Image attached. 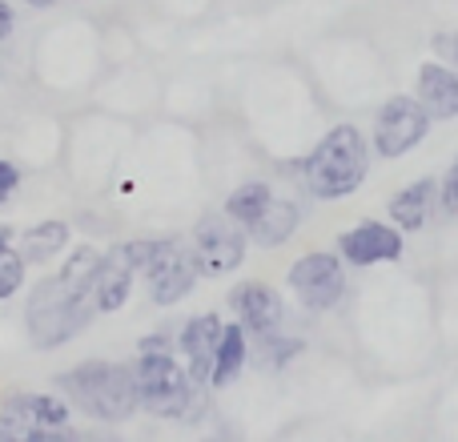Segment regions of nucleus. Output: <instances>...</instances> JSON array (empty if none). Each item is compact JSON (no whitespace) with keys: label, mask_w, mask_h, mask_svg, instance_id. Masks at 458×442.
Wrapping results in <instances>:
<instances>
[{"label":"nucleus","mask_w":458,"mask_h":442,"mask_svg":"<svg viewBox=\"0 0 458 442\" xmlns=\"http://www.w3.org/2000/svg\"><path fill=\"white\" fill-rule=\"evenodd\" d=\"M105 253L93 245H77L61 261V274H48L32 285L29 306H24V326L37 350H56L69 338H77L97 318L93 302V277Z\"/></svg>","instance_id":"nucleus-1"},{"label":"nucleus","mask_w":458,"mask_h":442,"mask_svg":"<svg viewBox=\"0 0 458 442\" xmlns=\"http://www.w3.org/2000/svg\"><path fill=\"white\" fill-rule=\"evenodd\" d=\"M366 177H370V149L354 125H334L301 157V182H306L310 198L318 201L354 198L366 185Z\"/></svg>","instance_id":"nucleus-2"},{"label":"nucleus","mask_w":458,"mask_h":442,"mask_svg":"<svg viewBox=\"0 0 458 442\" xmlns=\"http://www.w3.org/2000/svg\"><path fill=\"white\" fill-rule=\"evenodd\" d=\"M56 387L93 422H129L141 411L133 366H121V362H105V358L81 362L72 370L56 374Z\"/></svg>","instance_id":"nucleus-3"},{"label":"nucleus","mask_w":458,"mask_h":442,"mask_svg":"<svg viewBox=\"0 0 458 442\" xmlns=\"http://www.w3.org/2000/svg\"><path fill=\"white\" fill-rule=\"evenodd\" d=\"M133 378L141 411H149L153 419H190V411L198 406V382L174 358V350L141 354L133 366Z\"/></svg>","instance_id":"nucleus-4"},{"label":"nucleus","mask_w":458,"mask_h":442,"mask_svg":"<svg viewBox=\"0 0 458 442\" xmlns=\"http://www.w3.org/2000/svg\"><path fill=\"white\" fill-rule=\"evenodd\" d=\"M430 113L422 109V101L414 93H394L382 101V109L374 113V129H370V145L378 157H406L414 145L427 141L430 133Z\"/></svg>","instance_id":"nucleus-5"},{"label":"nucleus","mask_w":458,"mask_h":442,"mask_svg":"<svg viewBox=\"0 0 458 442\" xmlns=\"http://www.w3.org/2000/svg\"><path fill=\"white\" fill-rule=\"evenodd\" d=\"M285 285L293 290V298L310 310V314H326L346 298V266L338 253L330 250H314L301 253L285 274Z\"/></svg>","instance_id":"nucleus-6"},{"label":"nucleus","mask_w":458,"mask_h":442,"mask_svg":"<svg viewBox=\"0 0 458 442\" xmlns=\"http://www.w3.org/2000/svg\"><path fill=\"white\" fill-rule=\"evenodd\" d=\"M193 261L206 277H229L245 266V250H250V234L237 225L229 214H209L193 225Z\"/></svg>","instance_id":"nucleus-7"},{"label":"nucleus","mask_w":458,"mask_h":442,"mask_svg":"<svg viewBox=\"0 0 458 442\" xmlns=\"http://www.w3.org/2000/svg\"><path fill=\"white\" fill-rule=\"evenodd\" d=\"M141 274H145V285H149V298L157 306H177V302H185L193 293L201 269L193 261V250H185L177 237H165Z\"/></svg>","instance_id":"nucleus-8"},{"label":"nucleus","mask_w":458,"mask_h":442,"mask_svg":"<svg viewBox=\"0 0 458 442\" xmlns=\"http://www.w3.org/2000/svg\"><path fill=\"white\" fill-rule=\"evenodd\" d=\"M403 229L394 221H358L338 234V258L350 266H382L403 258Z\"/></svg>","instance_id":"nucleus-9"},{"label":"nucleus","mask_w":458,"mask_h":442,"mask_svg":"<svg viewBox=\"0 0 458 442\" xmlns=\"http://www.w3.org/2000/svg\"><path fill=\"white\" fill-rule=\"evenodd\" d=\"M229 306H233L237 322L245 326V334H253V338H269V334H277L282 322H285L282 293L269 290V285H261V282L237 285V290L229 293Z\"/></svg>","instance_id":"nucleus-10"},{"label":"nucleus","mask_w":458,"mask_h":442,"mask_svg":"<svg viewBox=\"0 0 458 442\" xmlns=\"http://www.w3.org/2000/svg\"><path fill=\"white\" fill-rule=\"evenodd\" d=\"M222 318L217 314H198L182 326L177 334V350L185 354V370L198 387L209 382V370H214V350H217V338H222Z\"/></svg>","instance_id":"nucleus-11"},{"label":"nucleus","mask_w":458,"mask_h":442,"mask_svg":"<svg viewBox=\"0 0 458 442\" xmlns=\"http://www.w3.org/2000/svg\"><path fill=\"white\" fill-rule=\"evenodd\" d=\"M414 97L430 113V121L458 117V69L446 61H427L414 81Z\"/></svg>","instance_id":"nucleus-12"},{"label":"nucleus","mask_w":458,"mask_h":442,"mask_svg":"<svg viewBox=\"0 0 458 442\" xmlns=\"http://www.w3.org/2000/svg\"><path fill=\"white\" fill-rule=\"evenodd\" d=\"M435 209H438V182L435 177H419V182L403 185V190L386 201V217L394 221L403 234H419Z\"/></svg>","instance_id":"nucleus-13"},{"label":"nucleus","mask_w":458,"mask_h":442,"mask_svg":"<svg viewBox=\"0 0 458 442\" xmlns=\"http://www.w3.org/2000/svg\"><path fill=\"white\" fill-rule=\"evenodd\" d=\"M133 274H137V269L129 266L125 253L113 245V250L101 258V266H97V277H93L97 314H113V310L125 306L129 293H133Z\"/></svg>","instance_id":"nucleus-14"},{"label":"nucleus","mask_w":458,"mask_h":442,"mask_svg":"<svg viewBox=\"0 0 458 442\" xmlns=\"http://www.w3.org/2000/svg\"><path fill=\"white\" fill-rule=\"evenodd\" d=\"M298 225H301V209L293 206V201H285V198H274L258 217L250 221V225H245V234H250L253 245H261V250H274V245L290 242Z\"/></svg>","instance_id":"nucleus-15"},{"label":"nucleus","mask_w":458,"mask_h":442,"mask_svg":"<svg viewBox=\"0 0 458 442\" xmlns=\"http://www.w3.org/2000/svg\"><path fill=\"white\" fill-rule=\"evenodd\" d=\"M245 362H250V334L242 322H225L222 338L214 350V370H209V387H233L242 378Z\"/></svg>","instance_id":"nucleus-16"},{"label":"nucleus","mask_w":458,"mask_h":442,"mask_svg":"<svg viewBox=\"0 0 458 442\" xmlns=\"http://www.w3.org/2000/svg\"><path fill=\"white\" fill-rule=\"evenodd\" d=\"M64 245H69V225L64 221H37L32 229L21 234V258L24 266H45V261L61 258Z\"/></svg>","instance_id":"nucleus-17"},{"label":"nucleus","mask_w":458,"mask_h":442,"mask_svg":"<svg viewBox=\"0 0 458 442\" xmlns=\"http://www.w3.org/2000/svg\"><path fill=\"white\" fill-rule=\"evenodd\" d=\"M37 419H32L29 395H8L0 406V442H32L37 438Z\"/></svg>","instance_id":"nucleus-18"},{"label":"nucleus","mask_w":458,"mask_h":442,"mask_svg":"<svg viewBox=\"0 0 458 442\" xmlns=\"http://www.w3.org/2000/svg\"><path fill=\"white\" fill-rule=\"evenodd\" d=\"M269 201H274V185L269 182H245L225 198V214L233 217L237 225H250Z\"/></svg>","instance_id":"nucleus-19"},{"label":"nucleus","mask_w":458,"mask_h":442,"mask_svg":"<svg viewBox=\"0 0 458 442\" xmlns=\"http://www.w3.org/2000/svg\"><path fill=\"white\" fill-rule=\"evenodd\" d=\"M29 406H32V419H37L40 430H61L72 414V406L56 395H29Z\"/></svg>","instance_id":"nucleus-20"},{"label":"nucleus","mask_w":458,"mask_h":442,"mask_svg":"<svg viewBox=\"0 0 458 442\" xmlns=\"http://www.w3.org/2000/svg\"><path fill=\"white\" fill-rule=\"evenodd\" d=\"M21 285H24V258L4 245V250H0V302L13 298Z\"/></svg>","instance_id":"nucleus-21"},{"label":"nucleus","mask_w":458,"mask_h":442,"mask_svg":"<svg viewBox=\"0 0 458 442\" xmlns=\"http://www.w3.org/2000/svg\"><path fill=\"white\" fill-rule=\"evenodd\" d=\"M261 346H266V362L269 366H285L293 354H301L306 342L301 338H282V330H277V334H269V338H261Z\"/></svg>","instance_id":"nucleus-22"},{"label":"nucleus","mask_w":458,"mask_h":442,"mask_svg":"<svg viewBox=\"0 0 458 442\" xmlns=\"http://www.w3.org/2000/svg\"><path fill=\"white\" fill-rule=\"evenodd\" d=\"M161 242H165V237H137V242H125V245H117V250L125 253V261L141 274V269L153 261V253L161 250Z\"/></svg>","instance_id":"nucleus-23"},{"label":"nucleus","mask_w":458,"mask_h":442,"mask_svg":"<svg viewBox=\"0 0 458 442\" xmlns=\"http://www.w3.org/2000/svg\"><path fill=\"white\" fill-rule=\"evenodd\" d=\"M438 209H443L446 217L458 214V169L451 166V174L438 182Z\"/></svg>","instance_id":"nucleus-24"},{"label":"nucleus","mask_w":458,"mask_h":442,"mask_svg":"<svg viewBox=\"0 0 458 442\" xmlns=\"http://www.w3.org/2000/svg\"><path fill=\"white\" fill-rule=\"evenodd\" d=\"M435 48H438V56H443L446 64H454L458 69V32H443V37L435 40Z\"/></svg>","instance_id":"nucleus-25"},{"label":"nucleus","mask_w":458,"mask_h":442,"mask_svg":"<svg viewBox=\"0 0 458 442\" xmlns=\"http://www.w3.org/2000/svg\"><path fill=\"white\" fill-rule=\"evenodd\" d=\"M157 350H174L169 334H145V338L137 342V354H157Z\"/></svg>","instance_id":"nucleus-26"},{"label":"nucleus","mask_w":458,"mask_h":442,"mask_svg":"<svg viewBox=\"0 0 458 442\" xmlns=\"http://www.w3.org/2000/svg\"><path fill=\"white\" fill-rule=\"evenodd\" d=\"M16 185H21V169H16L13 161H0V193L8 198V193H13Z\"/></svg>","instance_id":"nucleus-27"},{"label":"nucleus","mask_w":458,"mask_h":442,"mask_svg":"<svg viewBox=\"0 0 458 442\" xmlns=\"http://www.w3.org/2000/svg\"><path fill=\"white\" fill-rule=\"evenodd\" d=\"M13 24H16L13 8H8V0H0V40H8V37H13Z\"/></svg>","instance_id":"nucleus-28"},{"label":"nucleus","mask_w":458,"mask_h":442,"mask_svg":"<svg viewBox=\"0 0 458 442\" xmlns=\"http://www.w3.org/2000/svg\"><path fill=\"white\" fill-rule=\"evenodd\" d=\"M8 242H13V229H4V225H0V250H4Z\"/></svg>","instance_id":"nucleus-29"},{"label":"nucleus","mask_w":458,"mask_h":442,"mask_svg":"<svg viewBox=\"0 0 458 442\" xmlns=\"http://www.w3.org/2000/svg\"><path fill=\"white\" fill-rule=\"evenodd\" d=\"M24 4H32V8H53L56 0H24Z\"/></svg>","instance_id":"nucleus-30"},{"label":"nucleus","mask_w":458,"mask_h":442,"mask_svg":"<svg viewBox=\"0 0 458 442\" xmlns=\"http://www.w3.org/2000/svg\"><path fill=\"white\" fill-rule=\"evenodd\" d=\"M4 201H8V198H4V193H0V206H4Z\"/></svg>","instance_id":"nucleus-31"},{"label":"nucleus","mask_w":458,"mask_h":442,"mask_svg":"<svg viewBox=\"0 0 458 442\" xmlns=\"http://www.w3.org/2000/svg\"><path fill=\"white\" fill-rule=\"evenodd\" d=\"M454 169H458V157H454Z\"/></svg>","instance_id":"nucleus-32"}]
</instances>
